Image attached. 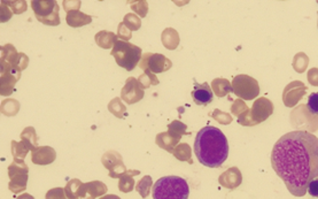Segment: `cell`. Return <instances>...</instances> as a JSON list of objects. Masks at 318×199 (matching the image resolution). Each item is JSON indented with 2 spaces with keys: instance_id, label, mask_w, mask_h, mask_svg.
<instances>
[{
  "instance_id": "6da1fadb",
  "label": "cell",
  "mask_w": 318,
  "mask_h": 199,
  "mask_svg": "<svg viewBox=\"0 0 318 199\" xmlns=\"http://www.w3.org/2000/svg\"><path fill=\"white\" fill-rule=\"evenodd\" d=\"M271 165L287 190L303 197L309 183L318 177V137L302 130L282 136L272 149Z\"/></svg>"
},
{
  "instance_id": "7a4b0ae2",
  "label": "cell",
  "mask_w": 318,
  "mask_h": 199,
  "mask_svg": "<svg viewBox=\"0 0 318 199\" xmlns=\"http://www.w3.org/2000/svg\"><path fill=\"white\" fill-rule=\"evenodd\" d=\"M194 153L201 165L209 168H218L228 159V139L218 128L207 125L196 135Z\"/></svg>"
},
{
  "instance_id": "3957f363",
  "label": "cell",
  "mask_w": 318,
  "mask_h": 199,
  "mask_svg": "<svg viewBox=\"0 0 318 199\" xmlns=\"http://www.w3.org/2000/svg\"><path fill=\"white\" fill-rule=\"evenodd\" d=\"M153 199H189L190 187L181 176H163L153 186Z\"/></svg>"
},
{
  "instance_id": "277c9868",
  "label": "cell",
  "mask_w": 318,
  "mask_h": 199,
  "mask_svg": "<svg viewBox=\"0 0 318 199\" xmlns=\"http://www.w3.org/2000/svg\"><path fill=\"white\" fill-rule=\"evenodd\" d=\"M143 50L139 46L131 44L129 42L117 41L112 48V55L115 58L116 64L127 71H131L136 68L142 60Z\"/></svg>"
},
{
  "instance_id": "5b68a950",
  "label": "cell",
  "mask_w": 318,
  "mask_h": 199,
  "mask_svg": "<svg viewBox=\"0 0 318 199\" xmlns=\"http://www.w3.org/2000/svg\"><path fill=\"white\" fill-rule=\"evenodd\" d=\"M273 112V105L267 98H259L255 100L252 110H246L238 118L239 123L243 125L257 124L267 120L268 116Z\"/></svg>"
},
{
  "instance_id": "8992f818",
  "label": "cell",
  "mask_w": 318,
  "mask_h": 199,
  "mask_svg": "<svg viewBox=\"0 0 318 199\" xmlns=\"http://www.w3.org/2000/svg\"><path fill=\"white\" fill-rule=\"evenodd\" d=\"M232 90L239 98L244 100H252L260 94V85L257 81L248 75H237L232 81Z\"/></svg>"
},
{
  "instance_id": "52a82bcc",
  "label": "cell",
  "mask_w": 318,
  "mask_h": 199,
  "mask_svg": "<svg viewBox=\"0 0 318 199\" xmlns=\"http://www.w3.org/2000/svg\"><path fill=\"white\" fill-rule=\"evenodd\" d=\"M101 161H103L105 168H107L109 171V176L113 178H121L122 176L127 175V174H133L134 176L141 174L139 171H128L125 165L123 164L121 154L116 151L106 152L103 155Z\"/></svg>"
},
{
  "instance_id": "ba28073f",
  "label": "cell",
  "mask_w": 318,
  "mask_h": 199,
  "mask_svg": "<svg viewBox=\"0 0 318 199\" xmlns=\"http://www.w3.org/2000/svg\"><path fill=\"white\" fill-rule=\"evenodd\" d=\"M172 66L171 60L160 53H144L139 67L143 70L149 69L153 74H160L169 70Z\"/></svg>"
},
{
  "instance_id": "9c48e42d",
  "label": "cell",
  "mask_w": 318,
  "mask_h": 199,
  "mask_svg": "<svg viewBox=\"0 0 318 199\" xmlns=\"http://www.w3.org/2000/svg\"><path fill=\"white\" fill-rule=\"evenodd\" d=\"M21 77V70L9 64L2 62V95L9 96L14 91V85Z\"/></svg>"
},
{
  "instance_id": "30bf717a",
  "label": "cell",
  "mask_w": 318,
  "mask_h": 199,
  "mask_svg": "<svg viewBox=\"0 0 318 199\" xmlns=\"http://www.w3.org/2000/svg\"><path fill=\"white\" fill-rule=\"evenodd\" d=\"M144 95L145 92H144L142 85L139 84L138 80L134 77H129L121 91V99L127 104L132 105L141 101L144 98Z\"/></svg>"
},
{
  "instance_id": "8fae6325",
  "label": "cell",
  "mask_w": 318,
  "mask_h": 199,
  "mask_svg": "<svg viewBox=\"0 0 318 199\" xmlns=\"http://www.w3.org/2000/svg\"><path fill=\"white\" fill-rule=\"evenodd\" d=\"M107 190V186L100 181L82 183L76 197L77 199H95L97 197H103Z\"/></svg>"
},
{
  "instance_id": "7c38bea8",
  "label": "cell",
  "mask_w": 318,
  "mask_h": 199,
  "mask_svg": "<svg viewBox=\"0 0 318 199\" xmlns=\"http://www.w3.org/2000/svg\"><path fill=\"white\" fill-rule=\"evenodd\" d=\"M31 7L36 14V19L46 17L51 14L59 13V5L54 0H35L31 2Z\"/></svg>"
},
{
  "instance_id": "4fadbf2b",
  "label": "cell",
  "mask_w": 318,
  "mask_h": 199,
  "mask_svg": "<svg viewBox=\"0 0 318 199\" xmlns=\"http://www.w3.org/2000/svg\"><path fill=\"white\" fill-rule=\"evenodd\" d=\"M192 98L199 106H207L213 101V91L208 83L197 84L194 82V89L192 91Z\"/></svg>"
},
{
  "instance_id": "5bb4252c",
  "label": "cell",
  "mask_w": 318,
  "mask_h": 199,
  "mask_svg": "<svg viewBox=\"0 0 318 199\" xmlns=\"http://www.w3.org/2000/svg\"><path fill=\"white\" fill-rule=\"evenodd\" d=\"M55 158V150L50 147H38L31 151V160L36 165H50Z\"/></svg>"
},
{
  "instance_id": "9a60e30c",
  "label": "cell",
  "mask_w": 318,
  "mask_h": 199,
  "mask_svg": "<svg viewBox=\"0 0 318 199\" xmlns=\"http://www.w3.org/2000/svg\"><path fill=\"white\" fill-rule=\"evenodd\" d=\"M66 21L68 23V26L73 28H78L92 22V17L90 15H86L84 13H82L80 9H77V11H70L67 13Z\"/></svg>"
},
{
  "instance_id": "2e32d148",
  "label": "cell",
  "mask_w": 318,
  "mask_h": 199,
  "mask_svg": "<svg viewBox=\"0 0 318 199\" xmlns=\"http://www.w3.org/2000/svg\"><path fill=\"white\" fill-rule=\"evenodd\" d=\"M117 35H115L114 32L112 31H107V30H103V31H99L97 35H95L94 40H95V43H97V45L100 46L101 48H112L114 47V45L116 44V42L118 41L117 40Z\"/></svg>"
},
{
  "instance_id": "e0dca14e",
  "label": "cell",
  "mask_w": 318,
  "mask_h": 199,
  "mask_svg": "<svg viewBox=\"0 0 318 199\" xmlns=\"http://www.w3.org/2000/svg\"><path fill=\"white\" fill-rule=\"evenodd\" d=\"M161 41L163 43V46L168 48V50H175L178 44H180V35H178L175 29L167 28L162 32Z\"/></svg>"
},
{
  "instance_id": "ac0fdd59",
  "label": "cell",
  "mask_w": 318,
  "mask_h": 199,
  "mask_svg": "<svg viewBox=\"0 0 318 199\" xmlns=\"http://www.w3.org/2000/svg\"><path fill=\"white\" fill-rule=\"evenodd\" d=\"M36 148L33 147L32 144H30L28 142V140L26 139H21L20 143L15 142V140H12V153H13V157L14 159H17V158H26L27 153L30 151H33Z\"/></svg>"
},
{
  "instance_id": "d6986e66",
  "label": "cell",
  "mask_w": 318,
  "mask_h": 199,
  "mask_svg": "<svg viewBox=\"0 0 318 199\" xmlns=\"http://www.w3.org/2000/svg\"><path fill=\"white\" fill-rule=\"evenodd\" d=\"M156 144L160 147L161 149L166 150V151H168L169 153H172L173 150H175L176 145L180 143L178 140H176L175 138H172L171 136L167 133H160L157 136H156V139H155Z\"/></svg>"
},
{
  "instance_id": "ffe728a7",
  "label": "cell",
  "mask_w": 318,
  "mask_h": 199,
  "mask_svg": "<svg viewBox=\"0 0 318 199\" xmlns=\"http://www.w3.org/2000/svg\"><path fill=\"white\" fill-rule=\"evenodd\" d=\"M27 182H28V174H18V175H15L11 178L8 188L12 192L18 193L23 190H26Z\"/></svg>"
},
{
  "instance_id": "44dd1931",
  "label": "cell",
  "mask_w": 318,
  "mask_h": 199,
  "mask_svg": "<svg viewBox=\"0 0 318 199\" xmlns=\"http://www.w3.org/2000/svg\"><path fill=\"white\" fill-rule=\"evenodd\" d=\"M186 128H187L186 124L181 122V121L175 120L168 125V134H169L172 138H175L180 142L182 136L186 135Z\"/></svg>"
},
{
  "instance_id": "7402d4cb",
  "label": "cell",
  "mask_w": 318,
  "mask_h": 199,
  "mask_svg": "<svg viewBox=\"0 0 318 199\" xmlns=\"http://www.w3.org/2000/svg\"><path fill=\"white\" fill-rule=\"evenodd\" d=\"M213 89L215 91V94L218 97H223L225 95L232 92V85L229 83L228 80L224 79H216L213 81Z\"/></svg>"
},
{
  "instance_id": "603a6c76",
  "label": "cell",
  "mask_w": 318,
  "mask_h": 199,
  "mask_svg": "<svg viewBox=\"0 0 318 199\" xmlns=\"http://www.w3.org/2000/svg\"><path fill=\"white\" fill-rule=\"evenodd\" d=\"M137 80L139 82V84L142 85L143 89H147L149 88V86L158 84V79L156 77V75L153 74V73L149 69L144 70V74L139 76Z\"/></svg>"
},
{
  "instance_id": "cb8c5ba5",
  "label": "cell",
  "mask_w": 318,
  "mask_h": 199,
  "mask_svg": "<svg viewBox=\"0 0 318 199\" xmlns=\"http://www.w3.org/2000/svg\"><path fill=\"white\" fill-rule=\"evenodd\" d=\"M28 172H29L28 166L21 159H14L12 165H9V167H8L9 178H12L15 175H18V174H28Z\"/></svg>"
},
{
  "instance_id": "d4e9b609",
  "label": "cell",
  "mask_w": 318,
  "mask_h": 199,
  "mask_svg": "<svg viewBox=\"0 0 318 199\" xmlns=\"http://www.w3.org/2000/svg\"><path fill=\"white\" fill-rule=\"evenodd\" d=\"M18 52L12 44H6L2 46V62L12 65L13 62L15 61Z\"/></svg>"
},
{
  "instance_id": "484cf974",
  "label": "cell",
  "mask_w": 318,
  "mask_h": 199,
  "mask_svg": "<svg viewBox=\"0 0 318 199\" xmlns=\"http://www.w3.org/2000/svg\"><path fill=\"white\" fill-rule=\"evenodd\" d=\"M172 154L175 155L178 160H181V161H186L187 160V161H190V164H192L191 149L186 143H183V144L178 145V147L173 150Z\"/></svg>"
},
{
  "instance_id": "4316f807",
  "label": "cell",
  "mask_w": 318,
  "mask_h": 199,
  "mask_svg": "<svg viewBox=\"0 0 318 199\" xmlns=\"http://www.w3.org/2000/svg\"><path fill=\"white\" fill-rule=\"evenodd\" d=\"M108 111L116 116V118L122 119L124 116V113L127 112V107L123 105L121 98H114L108 104Z\"/></svg>"
},
{
  "instance_id": "83f0119b",
  "label": "cell",
  "mask_w": 318,
  "mask_h": 199,
  "mask_svg": "<svg viewBox=\"0 0 318 199\" xmlns=\"http://www.w3.org/2000/svg\"><path fill=\"white\" fill-rule=\"evenodd\" d=\"M153 186V181H152V177L151 176H144L141 181H139L137 184H136V190L141 193V196L143 198H147L149 192H151V188Z\"/></svg>"
},
{
  "instance_id": "f1b7e54d",
  "label": "cell",
  "mask_w": 318,
  "mask_h": 199,
  "mask_svg": "<svg viewBox=\"0 0 318 199\" xmlns=\"http://www.w3.org/2000/svg\"><path fill=\"white\" fill-rule=\"evenodd\" d=\"M18 110H20V104L15 99H6L2 104V113L7 116H14Z\"/></svg>"
},
{
  "instance_id": "f546056e",
  "label": "cell",
  "mask_w": 318,
  "mask_h": 199,
  "mask_svg": "<svg viewBox=\"0 0 318 199\" xmlns=\"http://www.w3.org/2000/svg\"><path fill=\"white\" fill-rule=\"evenodd\" d=\"M133 174H127V175L122 176L118 181V189L122 192H130L134 189V179Z\"/></svg>"
},
{
  "instance_id": "4dcf8cb0",
  "label": "cell",
  "mask_w": 318,
  "mask_h": 199,
  "mask_svg": "<svg viewBox=\"0 0 318 199\" xmlns=\"http://www.w3.org/2000/svg\"><path fill=\"white\" fill-rule=\"evenodd\" d=\"M81 186H82V182L77 178L70 179V181L67 183V186L65 187V192H66V196L68 197V199H77L76 197L77 191H78Z\"/></svg>"
},
{
  "instance_id": "1f68e13d",
  "label": "cell",
  "mask_w": 318,
  "mask_h": 199,
  "mask_svg": "<svg viewBox=\"0 0 318 199\" xmlns=\"http://www.w3.org/2000/svg\"><path fill=\"white\" fill-rule=\"evenodd\" d=\"M123 23H124L125 26H127L131 31H136V30H138V29H141V27H142V21H141V19H139V17L136 15V14H132V13H129V14H127V15L124 16Z\"/></svg>"
},
{
  "instance_id": "d6a6232c",
  "label": "cell",
  "mask_w": 318,
  "mask_h": 199,
  "mask_svg": "<svg viewBox=\"0 0 318 199\" xmlns=\"http://www.w3.org/2000/svg\"><path fill=\"white\" fill-rule=\"evenodd\" d=\"M21 139H26L29 143L32 144L33 147L38 148V138L36 135V130L32 127H28L23 130L21 133Z\"/></svg>"
},
{
  "instance_id": "836d02e7",
  "label": "cell",
  "mask_w": 318,
  "mask_h": 199,
  "mask_svg": "<svg viewBox=\"0 0 318 199\" xmlns=\"http://www.w3.org/2000/svg\"><path fill=\"white\" fill-rule=\"evenodd\" d=\"M132 5L131 8L132 11H134V13L141 15L142 17H145L147 15L148 12V4L147 2H144V0H139V2H134V3H130Z\"/></svg>"
},
{
  "instance_id": "e575fe53",
  "label": "cell",
  "mask_w": 318,
  "mask_h": 199,
  "mask_svg": "<svg viewBox=\"0 0 318 199\" xmlns=\"http://www.w3.org/2000/svg\"><path fill=\"white\" fill-rule=\"evenodd\" d=\"M46 199H68L66 196L65 188H54L47 191Z\"/></svg>"
},
{
  "instance_id": "d590c367",
  "label": "cell",
  "mask_w": 318,
  "mask_h": 199,
  "mask_svg": "<svg viewBox=\"0 0 318 199\" xmlns=\"http://www.w3.org/2000/svg\"><path fill=\"white\" fill-rule=\"evenodd\" d=\"M37 20L42 22L43 24H46V26H59L60 24L59 13L51 14V15L46 16V17H38Z\"/></svg>"
},
{
  "instance_id": "8d00e7d4",
  "label": "cell",
  "mask_w": 318,
  "mask_h": 199,
  "mask_svg": "<svg viewBox=\"0 0 318 199\" xmlns=\"http://www.w3.org/2000/svg\"><path fill=\"white\" fill-rule=\"evenodd\" d=\"M132 31L130 30V29L125 26V24L122 22L118 24V29H117V37L121 38L122 41L124 42H128L130 38L132 37Z\"/></svg>"
},
{
  "instance_id": "74e56055",
  "label": "cell",
  "mask_w": 318,
  "mask_h": 199,
  "mask_svg": "<svg viewBox=\"0 0 318 199\" xmlns=\"http://www.w3.org/2000/svg\"><path fill=\"white\" fill-rule=\"evenodd\" d=\"M307 106L308 108L310 110L311 113L318 114V92H314V94H311L309 96Z\"/></svg>"
},
{
  "instance_id": "f35d334b",
  "label": "cell",
  "mask_w": 318,
  "mask_h": 199,
  "mask_svg": "<svg viewBox=\"0 0 318 199\" xmlns=\"http://www.w3.org/2000/svg\"><path fill=\"white\" fill-rule=\"evenodd\" d=\"M9 7L13 9L15 14H21L27 11V3L26 2H6Z\"/></svg>"
},
{
  "instance_id": "ab89813d",
  "label": "cell",
  "mask_w": 318,
  "mask_h": 199,
  "mask_svg": "<svg viewBox=\"0 0 318 199\" xmlns=\"http://www.w3.org/2000/svg\"><path fill=\"white\" fill-rule=\"evenodd\" d=\"M307 192H309L310 196L318 198V177L314 178L309 183V186H308V189H307Z\"/></svg>"
},
{
  "instance_id": "60d3db41",
  "label": "cell",
  "mask_w": 318,
  "mask_h": 199,
  "mask_svg": "<svg viewBox=\"0 0 318 199\" xmlns=\"http://www.w3.org/2000/svg\"><path fill=\"white\" fill-rule=\"evenodd\" d=\"M81 7V2H64V8L65 11L68 13L70 11H77Z\"/></svg>"
},
{
  "instance_id": "b9f144b4",
  "label": "cell",
  "mask_w": 318,
  "mask_h": 199,
  "mask_svg": "<svg viewBox=\"0 0 318 199\" xmlns=\"http://www.w3.org/2000/svg\"><path fill=\"white\" fill-rule=\"evenodd\" d=\"M2 5V22H6L12 17V12H9V9L5 6V2H3Z\"/></svg>"
},
{
  "instance_id": "7bdbcfd3",
  "label": "cell",
  "mask_w": 318,
  "mask_h": 199,
  "mask_svg": "<svg viewBox=\"0 0 318 199\" xmlns=\"http://www.w3.org/2000/svg\"><path fill=\"white\" fill-rule=\"evenodd\" d=\"M100 199H121V198L116 195H106V196L100 197Z\"/></svg>"
},
{
  "instance_id": "ee69618b",
  "label": "cell",
  "mask_w": 318,
  "mask_h": 199,
  "mask_svg": "<svg viewBox=\"0 0 318 199\" xmlns=\"http://www.w3.org/2000/svg\"><path fill=\"white\" fill-rule=\"evenodd\" d=\"M17 199H35L31 195H29V193H25V195H21L20 197H17Z\"/></svg>"
}]
</instances>
